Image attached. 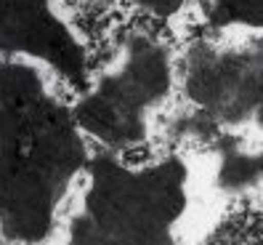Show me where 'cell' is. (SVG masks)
Listing matches in <instances>:
<instances>
[{
    "instance_id": "obj_7",
    "label": "cell",
    "mask_w": 263,
    "mask_h": 245,
    "mask_svg": "<svg viewBox=\"0 0 263 245\" xmlns=\"http://www.w3.org/2000/svg\"><path fill=\"white\" fill-rule=\"evenodd\" d=\"M258 160L255 157H245V155H231L226 157L221 168V184L229 189H242L247 184H253L258 179Z\"/></svg>"
},
{
    "instance_id": "obj_9",
    "label": "cell",
    "mask_w": 263,
    "mask_h": 245,
    "mask_svg": "<svg viewBox=\"0 0 263 245\" xmlns=\"http://www.w3.org/2000/svg\"><path fill=\"white\" fill-rule=\"evenodd\" d=\"M255 117H258V122H260V128H263V101L258 104V110H255Z\"/></svg>"
},
{
    "instance_id": "obj_4",
    "label": "cell",
    "mask_w": 263,
    "mask_h": 245,
    "mask_svg": "<svg viewBox=\"0 0 263 245\" xmlns=\"http://www.w3.org/2000/svg\"><path fill=\"white\" fill-rule=\"evenodd\" d=\"M0 54L45 61L72 83L85 75V45L59 0H0Z\"/></svg>"
},
{
    "instance_id": "obj_6",
    "label": "cell",
    "mask_w": 263,
    "mask_h": 245,
    "mask_svg": "<svg viewBox=\"0 0 263 245\" xmlns=\"http://www.w3.org/2000/svg\"><path fill=\"white\" fill-rule=\"evenodd\" d=\"M210 16L218 24L263 27V0H208Z\"/></svg>"
},
{
    "instance_id": "obj_8",
    "label": "cell",
    "mask_w": 263,
    "mask_h": 245,
    "mask_svg": "<svg viewBox=\"0 0 263 245\" xmlns=\"http://www.w3.org/2000/svg\"><path fill=\"white\" fill-rule=\"evenodd\" d=\"M138 3L149 8L152 13H157V16H170L183 6V0H138Z\"/></svg>"
},
{
    "instance_id": "obj_5",
    "label": "cell",
    "mask_w": 263,
    "mask_h": 245,
    "mask_svg": "<svg viewBox=\"0 0 263 245\" xmlns=\"http://www.w3.org/2000/svg\"><path fill=\"white\" fill-rule=\"evenodd\" d=\"M186 91L210 117H247L263 101V51L221 54L194 45L186 56Z\"/></svg>"
},
{
    "instance_id": "obj_1",
    "label": "cell",
    "mask_w": 263,
    "mask_h": 245,
    "mask_svg": "<svg viewBox=\"0 0 263 245\" xmlns=\"http://www.w3.org/2000/svg\"><path fill=\"white\" fill-rule=\"evenodd\" d=\"M74 115L27 61L0 64V226L13 240L51 232L61 197L85 171Z\"/></svg>"
},
{
    "instance_id": "obj_3",
    "label": "cell",
    "mask_w": 263,
    "mask_h": 245,
    "mask_svg": "<svg viewBox=\"0 0 263 245\" xmlns=\"http://www.w3.org/2000/svg\"><path fill=\"white\" fill-rule=\"evenodd\" d=\"M170 91L167 56L154 40L130 38L117 61L72 110L80 131L109 147H130L149 131V115Z\"/></svg>"
},
{
    "instance_id": "obj_2",
    "label": "cell",
    "mask_w": 263,
    "mask_h": 245,
    "mask_svg": "<svg viewBox=\"0 0 263 245\" xmlns=\"http://www.w3.org/2000/svg\"><path fill=\"white\" fill-rule=\"evenodd\" d=\"M85 168L88 187L69 245H176L170 229L186 208L183 163L125 168L104 155Z\"/></svg>"
},
{
    "instance_id": "obj_10",
    "label": "cell",
    "mask_w": 263,
    "mask_h": 245,
    "mask_svg": "<svg viewBox=\"0 0 263 245\" xmlns=\"http://www.w3.org/2000/svg\"><path fill=\"white\" fill-rule=\"evenodd\" d=\"M258 171H260V173H263V155H260V157H258Z\"/></svg>"
}]
</instances>
